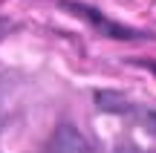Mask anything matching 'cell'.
<instances>
[{"instance_id": "obj_1", "label": "cell", "mask_w": 156, "mask_h": 153, "mask_svg": "<svg viewBox=\"0 0 156 153\" xmlns=\"http://www.w3.org/2000/svg\"><path fill=\"white\" fill-rule=\"evenodd\" d=\"M46 153H93V148H90V142L78 133V127L61 124L52 133L49 144H46Z\"/></svg>"}, {"instance_id": "obj_2", "label": "cell", "mask_w": 156, "mask_h": 153, "mask_svg": "<svg viewBox=\"0 0 156 153\" xmlns=\"http://www.w3.org/2000/svg\"><path fill=\"white\" fill-rule=\"evenodd\" d=\"M116 153H151V150H145L142 144H136V142H127V144H119Z\"/></svg>"}]
</instances>
